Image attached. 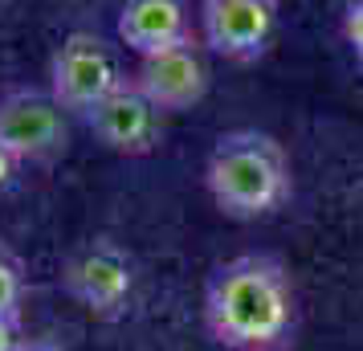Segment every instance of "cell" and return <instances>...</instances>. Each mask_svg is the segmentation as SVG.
Listing matches in <instances>:
<instances>
[{"label": "cell", "mask_w": 363, "mask_h": 351, "mask_svg": "<svg viewBox=\"0 0 363 351\" xmlns=\"http://www.w3.org/2000/svg\"><path fill=\"white\" fill-rule=\"evenodd\" d=\"M21 343H25L21 315H0V351H21Z\"/></svg>", "instance_id": "11"}, {"label": "cell", "mask_w": 363, "mask_h": 351, "mask_svg": "<svg viewBox=\"0 0 363 351\" xmlns=\"http://www.w3.org/2000/svg\"><path fill=\"white\" fill-rule=\"evenodd\" d=\"M21 167H25V164H21V160H17L9 147H4V143H0V192H9V188L17 184Z\"/></svg>", "instance_id": "12"}, {"label": "cell", "mask_w": 363, "mask_h": 351, "mask_svg": "<svg viewBox=\"0 0 363 351\" xmlns=\"http://www.w3.org/2000/svg\"><path fill=\"white\" fill-rule=\"evenodd\" d=\"M204 327L225 351H278L294 327V290L265 253H241L213 269Z\"/></svg>", "instance_id": "1"}, {"label": "cell", "mask_w": 363, "mask_h": 351, "mask_svg": "<svg viewBox=\"0 0 363 351\" xmlns=\"http://www.w3.org/2000/svg\"><path fill=\"white\" fill-rule=\"evenodd\" d=\"M127 74L118 66V53L106 37L90 29H74L50 57V94L74 118H86Z\"/></svg>", "instance_id": "4"}, {"label": "cell", "mask_w": 363, "mask_h": 351, "mask_svg": "<svg viewBox=\"0 0 363 351\" xmlns=\"http://www.w3.org/2000/svg\"><path fill=\"white\" fill-rule=\"evenodd\" d=\"M21 351H66L62 343H53V339H25Z\"/></svg>", "instance_id": "13"}, {"label": "cell", "mask_w": 363, "mask_h": 351, "mask_svg": "<svg viewBox=\"0 0 363 351\" xmlns=\"http://www.w3.org/2000/svg\"><path fill=\"white\" fill-rule=\"evenodd\" d=\"M25 294H29V269L9 241H0V315H21Z\"/></svg>", "instance_id": "10"}, {"label": "cell", "mask_w": 363, "mask_h": 351, "mask_svg": "<svg viewBox=\"0 0 363 351\" xmlns=\"http://www.w3.org/2000/svg\"><path fill=\"white\" fill-rule=\"evenodd\" d=\"M90 135L118 155H151L164 139V111L131 82V74L82 118Z\"/></svg>", "instance_id": "7"}, {"label": "cell", "mask_w": 363, "mask_h": 351, "mask_svg": "<svg viewBox=\"0 0 363 351\" xmlns=\"http://www.w3.org/2000/svg\"><path fill=\"white\" fill-rule=\"evenodd\" d=\"M278 29V0H200L204 50L229 62H257Z\"/></svg>", "instance_id": "8"}, {"label": "cell", "mask_w": 363, "mask_h": 351, "mask_svg": "<svg viewBox=\"0 0 363 351\" xmlns=\"http://www.w3.org/2000/svg\"><path fill=\"white\" fill-rule=\"evenodd\" d=\"M204 188L233 221H257L290 201V160L274 135L229 131L216 139L204 164Z\"/></svg>", "instance_id": "2"}, {"label": "cell", "mask_w": 363, "mask_h": 351, "mask_svg": "<svg viewBox=\"0 0 363 351\" xmlns=\"http://www.w3.org/2000/svg\"><path fill=\"white\" fill-rule=\"evenodd\" d=\"M192 37L188 0H127L118 13V41L131 53H155Z\"/></svg>", "instance_id": "9"}, {"label": "cell", "mask_w": 363, "mask_h": 351, "mask_svg": "<svg viewBox=\"0 0 363 351\" xmlns=\"http://www.w3.org/2000/svg\"><path fill=\"white\" fill-rule=\"evenodd\" d=\"M62 290L90 318L115 323L135 299V257L111 237L82 241L62 262Z\"/></svg>", "instance_id": "3"}, {"label": "cell", "mask_w": 363, "mask_h": 351, "mask_svg": "<svg viewBox=\"0 0 363 351\" xmlns=\"http://www.w3.org/2000/svg\"><path fill=\"white\" fill-rule=\"evenodd\" d=\"M131 82L147 94L164 115H180L192 111L204 94H208V57H204V41L184 37L176 45H164L155 53H143L135 66Z\"/></svg>", "instance_id": "6"}, {"label": "cell", "mask_w": 363, "mask_h": 351, "mask_svg": "<svg viewBox=\"0 0 363 351\" xmlns=\"http://www.w3.org/2000/svg\"><path fill=\"white\" fill-rule=\"evenodd\" d=\"M0 143L21 164H53L69 147V111L50 86H9L0 90Z\"/></svg>", "instance_id": "5"}]
</instances>
